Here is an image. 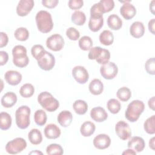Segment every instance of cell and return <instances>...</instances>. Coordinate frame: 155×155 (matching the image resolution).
Segmentation results:
<instances>
[{
	"mask_svg": "<svg viewBox=\"0 0 155 155\" xmlns=\"http://www.w3.org/2000/svg\"><path fill=\"white\" fill-rule=\"evenodd\" d=\"M38 29L43 33H47L51 31L53 27V22L51 14L45 11L38 12L35 17Z\"/></svg>",
	"mask_w": 155,
	"mask_h": 155,
	"instance_id": "1",
	"label": "cell"
},
{
	"mask_svg": "<svg viewBox=\"0 0 155 155\" xmlns=\"http://www.w3.org/2000/svg\"><path fill=\"white\" fill-rule=\"evenodd\" d=\"M144 109L145 105L142 101L134 100L128 104L125 112V117L130 122H134L138 120Z\"/></svg>",
	"mask_w": 155,
	"mask_h": 155,
	"instance_id": "2",
	"label": "cell"
},
{
	"mask_svg": "<svg viewBox=\"0 0 155 155\" xmlns=\"http://www.w3.org/2000/svg\"><path fill=\"white\" fill-rule=\"evenodd\" d=\"M38 101L42 108L49 112L56 111L59 106V101L47 91L41 93L38 96Z\"/></svg>",
	"mask_w": 155,
	"mask_h": 155,
	"instance_id": "3",
	"label": "cell"
},
{
	"mask_svg": "<svg viewBox=\"0 0 155 155\" xmlns=\"http://www.w3.org/2000/svg\"><path fill=\"white\" fill-rule=\"evenodd\" d=\"M12 55L13 62L15 66L23 68L28 64L29 59L27 54V50L23 45L15 46L12 50Z\"/></svg>",
	"mask_w": 155,
	"mask_h": 155,
	"instance_id": "4",
	"label": "cell"
},
{
	"mask_svg": "<svg viewBox=\"0 0 155 155\" xmlns=\"http://www.w3.org/2000/svg\"><path fill=\"white\" fill-rule=\"evenodd\" d=\"M30 113V108L27 105H22L16 110L15 120L18 127L21 129H25L29 126Z\"/></svg>",
	"mask_w": 155,
	"mask_h": 155,
	"instance_id": "5",
	"label": "cell"
},
{
	"mask_svg": "<svg viewBox=\"0 0 155 155\" xmlns=\"http://www.w3.org/2000/svg\"><path fill=\"white\" fill-rule=\"evenodd\" d=\"M88 57L90 59H95L98 64L104 65L109 62L110 53L107 49L100 47H94L90 50Z\"/></svg>",
	"mask_w": 155,
	"mask_h": 155,
	"instance_id": "6",
	"label": "cell"
},
{
	"mask_svg": "<svg viewBox=\"0 0 155 155\" xmlns=\"http://www.w3.org/2000/svg\"><path fill=\"white\" fill-rule=\"evenodd\" d=\"M26 147L25 140L22 137H16L7 142L5 145V150L9 154H16L22 151Z\"/></svg>",
	"mask_w": 155,
	"mask_h": 155,
	"instance_id": "7",
	"label": "cell"
},
{
	"mask_svg": "<svg viewBox=\"0 0 155 155\" xmlns=\"http://www.w3.org/2000/svg\"><path fill=\"white\" fill-rule=\"evenodd\" d=\"M38 65L44 70H51L55 65L54 56L50 52L45 50L42 54L37 60Z\"/></svg>",
	"mask_w": 155,
	"mask_h": 155,
	"instance_id": "8",
	"label": "cell"
},
{
	"mask_svg": "<svg viewBox=\"0 0 155 155\" xmlns=\"http://www.w3.org/2000/svg\"><path fill=\"white\" fill-rule=\"evenodd\" d=\"M47 48L54 51L61 50L64 46V39L59 34H53L47 39Z\"/></svg>",
	"mask_w": 155,
	"mask_h": 155,
	"instance_id": "9",
	"label": "cell"
},
{
	"mask_svg": "<svg viewBox=\"0 0 155 155\" xmlns=\"http://www.w3.org/2000/svg\"><path fill=\"white\" fill-rule=\"evenodd\" d=\"M100 72L104 79H113L118 73V68L114 62H108L101 67Z\"/></svg>",
	"mask_w": 155,
	"mask_h": 155,
	"instance_id": "10",
	"label": "cell"
},
{
	"mask_svg": "<svg viewBox=\"0 0 155 155\" xmlns=\"http://www.w3.org/2000/svg\"><path fill=\"white\" fill-rule=\"evenodd\" d=\"M115 131L118 137L124 140L128 139L131 136V130L129 125L124 120L117 122L115 126Z\"/></svg>",
	"mask_w": 155,
	"mask_h": 155,
	"instance_id": "11",
	"label": "cell"
},
{
	"mask_svg": "<svg viewBox=\"0 0 155 155\" xmlns=\"http://www.w3.org/2000/svg\"><path fill=\"white\" fill-rule=\"evenodd\" d=\"M72 75L76 81L81 84H85L89 78L87 70L85 67L81 65L76 66L73 68Z\"/></svg>",
	"mask_w": 155,
	"mask_h": 155,
	"instance_id": "12",
	"label": "cell"
},
{
	"mask_svg": "<svg viewBox=\"0 0 155 155\" xmlns=\"http://www.w3.org/2000/svg\"><path fill=\"white\" fill-rule=\"evenodd\" d=\"M34 4L33 0H21L16 7L17 14L20 16H27L33 8Z\"/></svg>",
	"mask_w": 155,
	"mask_h": 155,
	"instance_id": "13",
	"label": "cell"
},
{
	"mask_svg": "<svg viewBox=\"0 0 155 155\" xmlns=\"http://www.w3.org/2000/svg\"><path fill=\"white\" fill-rule=\"evenodd\" d=\"M130 1H124V4L120 8V13L127 20L132 19L136 14L135 7L130 3Z\"/></svg>",
	"mask_w": 155,
	"mask_h": 155,
	"instance_id": "14",
	"label": "cell"
},
{
	"mask_svg": "<svg viewBox=\"0 0 155 155\" xmlns=\"http://www.w3.org/2000/svg\"><path fill=\"white\" fill-rule=\"evenodd\" d=\"M111 143L110 137L105 134H99L93 139V145L99 150H104L109 147Z\"/></svg>",
	"mask_w": 155,
	"mask_h": 155,
	"instance_id": "15",
	"label": "cell"
},
{
	"mask_svg": "<svg viewBox=\"0 0 155 155\" xmlns=\"http://www.w3.org/2000/svg\"><path fill=\"white\" fill-rule=\"evenodd\" d=\"M6 82L13 86L18 85L22 80V74L15 70H8L4 74Z\"/></svg>",
	"mask_w": 155,
	"mask_h": 155,
	"instance_id": "16",
	"label": "cell"
},
{
	"mask_svg": "<svg viewBox=\"0 0 155 155\" xmlns=\"http://www.w3.org/2000/svg\"><path fill=\"white\" fill-rule=\"evenodd\" d=\"M144 140L139 136L132 137L128 142V148H131L136 152H141L145 148Z\"/></svg>",
	"mask_w": 155,
	"mask_h": 155,
	"instance_id": "17",
	"label": "cell"
},
{
	"mask_svg": "<svg viewBox=\"0 0 155 155\" xmlns=\"http://www.w3.org/2000/svg\"><path fill=\"white\" fill-rule=\"evenodd\" d=\"M90 116L94 121L102 122L107 119L108 114L104 108L101 107H97L91 109L90 111Z\"/></svg>",
	"mask_w": 155,
	"mask_h": 155,
	"instance_id": "18",
	"label": "cell"
},
{
	"mask_svg": "<svg viewBox=\"0 0 155 155\" xmlns=\"http://www.w3.org/2000/svg\"><path fill=\"white\" fill-rule=\"evenodd\" d=\"M61 133L60 128L54 124H48L44 128L45 136L49 139H55L59 137Z\"/></svg>",
	"mask_w": 155,
	"mask_h": 155,
	"instance_id": "19",
	"label": "cell"
},
{
	"mask_svg": "<svg viewBox=\"0 0 155 155\" xmlns=\"http://www.w3.org/2000/svg\"><path fill=\"white\" fill-rule=\"evenodd\" d=\"M131 35L135 38L142 37L145 33V27L143 24L140 21L134 22L130 27Z\"/></svg>",
	"mask_w": 155,
	"mask_h": 155,
	"instance_id": "20",
	"label": "cell"
},
{
	"mask_svg": "<svg viewBox=\"0 0 155 155\" xmlns=\"http://www.w3.org/2000/svg\"><path fill=\"white\" fill-rule=\"evenodd\" d=\"M104 24L103 16H90L88 27L90 30L93 32L99 31Z\"/></svg>",
	"mask_w": 155,
	"mask_h": 155,
	"instance_id": "21",
	"label": "cell"
},
{
	"mask_svg": "<svg viewBox=\"0 0 155 155\" xmlns=\"http://www.w3.org/2000/svg\"><path fill=\"white\" fill-rule=\"evenodd\" d=\"M1 102V105L5 108L12 107L17 102V96L13 92H7L3 95Z\"/></svg>",
	"mask_w": 155,
	"mask_h": 155,
	"instance_id": "22",
	"label": "cell"
},
{
	"mask_svg": "<svg viewBox=\"0 0 155 155\" xmlns=\"http://www.w3.org/2000/svg\"><path fill=\"white\" fill-rule=\"evenodd\" d=\"M57 120L58 123L63 127H68L73 120V115L71 113L67 110L62 111L58 116Z\"/></svg>",
	"mask_w": 155,
	"mask_h": 155,
	"instance_id": "23",
	"label": "cell"
},
{
	"mask_svg": "<svg viewBox=\"0 0 155 155\" xmlns=\"http://www.w3.org/2000/svg\"><path fill=\"white\" fill-rule=\"evenodd\" d=\"M90 92L94 95L101 94L104 90V85L99 79H93L88 86Z\"/></svg>",
	"mask_w": 155,
	"mask_h": 155,
	"instance_id": "24",
	"label": "cell"
},
{
	"mask_svg": "<svg viewBox=\"0 0 155 155\" xmlns=\"http://www.w3.org/2000/svg\"><path fill=\"white\" fill-rule=\"evenodd\" d=\"M107 24L111 30H118L122 26V21L119 16L113 14L108 17Z\"/></svg>",
	"mask_w": 155,
	"mask_h": 155,
	"instance_id": "25",
	"label": "cell"
},
{
	"mask_svg": "<svg viewBox=\"0 0 155 155\" xmlns=\"http://www.w3.org/2000/svg\"><path fill=\"white\" fill-rule=\"evenodd\" d=\"M95 129L96 127L94 123L90 121H86L82 124L80 132L84 137H89L94 133Z\"/></svg>",
	"mask_w": 155,
	"mask_h": 155,
	"instance_id": "26",
	"label": "cell"
},
{
	"mask_svg": "<svg viewBox=\"0 0 155 155\" xmlns=\"http://www.w3.org/2000/svg\"><path fill=\"white\" fill-rule=\"evenodd\" d=\"M28 138L31 143L33 145H39L42 141V136L41 132L36 128L32 129L28 134Z\"/></svg>",
	"mask_w": 155,
	"mask_h": 155,
	"instance_id": "27",
	"label": "cell"
},
{
	"mask_svg": "<svg viewBox=\"0 0 155 155\" xmlns=\"http://www.w3.org/2000/svg\"><path fill=\"white\" fill-rule=\"evenodd\" d=\"M99 39L102 44L104 45H110L113 43L114 36L111 31L105 30L100 34Z\"/></svg>",
	"mask_w": 155,
	"mask_h": 155,
	"instance_id": "28",
	"label": "cell"
},
{
	"mask_svg": "<svg viewBox=\"0 0 155 155\" xmlns=\"http://www.w3.org/2000/svg\"><path fill=\"white\" fill-rule=\"evenodd\" d=\"M11 116L6 112L0 113V128L2 130L9 129L12 125Z\"/></svg>",
	"mask_w": 155,
	"mask_h": 155,
	"instance_id": "29",
	"label": "cell"
},
{
	"mask_svg": "<svg viewBox=\"0 0 155 155\" xmlns=\"http://www.w3.org/2000/svg\"><path fill=\"white\" fill-rule=\"evenodd\" d=\"M73 110L75 113L79 115H82L86 113L88 110V105L87 102L83 100H77L73 105Z\"/></svg>",
	"mask_w": 155,
	"mask_h": 155,
	"instance_id": "30",
	"label": "cell"
},
{
	"mask_svg": "<svg viewBox=\"0 0 155 155\" xmlns=\"http://www.w3.org/2000/svg\"><path fill=\"white\" fill-rule=\"evenodd\" d=\"M71 21L75 25H82L86 21V16L83 12L75 11L71 15Z\"/></svg>",
	"mask_w": 155,
	"mask_h": 155,
	"instance_id": "31",
	"label": "cell"
},
{
	"mask_svg": "<svg viewBox=\"0 0 155 155\" xmlns=\"http://www.w3.org/2000/svg\"><path fill=\"white\" fill-rule=\"evenodd\" d=\"M35 93V88L31 84H24L19 90L21 96L24 98H28L33 96Z\"/></svg>",
	"mask_w": 155,
	"mask_h": 155,
	"instance_id": "32",
	"label": "cell"
},
{
	"mask_svg": "<svg viewBox=\"0 0 155 155\" xmlns=\"http://www.w3.org/2000/svg\"><path fill=\"white\" fill-rule=\"evenodd\" d=\"M47 117L46 113L43 110H38L34 114V120L35 123L39 126H43L47 122Z\"/></svg>",
	"mask_w": 155,
	"mask_h": 155,
	"instance_id": "33",
	"label": "cell"
},
{
	"mask_svg": "<svg viewBox=\"0 0 155 155\" xmlns=\"http://www.w3.org/2000/svg\"><path fill=\"white\" fill-rule=\"evenodd\" d=\"M116 96L118 99L121 101L126 102L130 99L131 96V92L128 88L126 87H123L120 88L117 91Z\"/></svg>",
	"mask_w": 155,
	"mask_h": 155,
	"instance_id": "34",
	"label": "cell"
},
{
	"mask_svg": "<svg viewBox=\"0 0 155 155\" xmlns=\"http://www.w3.org/2000/svg\"><path fill=\"white\" fill-rule=\"evenodd\" d=\"M155 115L148 117L144 122L143 127L145 131L150 134L155 133Z\"/></svg>",
	"mask_w": 155,
	"mask_h": 155,
	"instance_id": "35",
	"label": "cell"
},
{
	"mask_svg": "<svg viewBox=\"0 0 155 155\" xmlns=\"http://www.w3.org/2000/svg\"><path fill=\"white\" fill-rule=\"evenodd\" d=\"M107 107L112 114H117L121 108L120 102L116 99H110L108 101Z\"/></svg>",
	"mask_w": 155,
	"mask_h": 155,
	"instance_id": "36",
	"label": "cell"
},
{
	"mask_svg": "<svg viewBox=\"0 0 155 155\" xmlns=\"http://www.w3.org/2000/svg\"><path fill=\"white\" fill-rule=\"evenodd\" d=\"M79 46L82 50H89L92 48L93 41L90 37L88 36H84L79 40Z\"/></svg>",
	"mask_w": 155,
	"mask_h": 155,
	"instance_id": "37",
	"label": "cell"
},
{
	"mask_svg": "<svg viewBox=\"0 0 155 155\" xmlns=\"http://www.w3.org/2000/svg\"><path fill=\"white\" fill-rule=\"evenodd\" d=\"M14 35L17 40L25 41L27 40L29 37V32L26 28L19 27L15 30Z\"/></svg>",
	"mask_w": 155,
	"mask_h": 155,
	"instance_id": "38",
	"label": "cell"
},
{
	"mask_svg": "<svg viewBox=\"0 0 155 155\" xmlns=\"http://www.w3.org/2000/svg\"><path fill=\"white\" fill-rule=\"evenodd\" d=\"M46 153L47 154H58L61 155L64 153L63 148L62 147L56 143H51L46 148Z\"/></svg>",
	"mask_w": 155,
	"mask_h": 155,
	"instance_id": "39",
	"label": "cell"
},
{
	"mask_svg": "<svg viewBox=\"0 0 155 155\" xmlns=\"http://www.w3.org/2000/svg\"><path fill=\"white\" fill-rule=\"evenodd\" d=\"M44 51H45L44 48L43 47L42 45L39 44H36L33 45L31 49V53L33 57H34V58H35L36 61L39 59V58L42 54V53Z\"/></svg>",
	"mask_w": 155,
	"mask_h": 155,
	"instance_id": "40",
	"label": "cell"
},
{
	"mask_svg": "<svg viewBox=\"0 0 155 155\" xmlns=\"http://www.w3.org/2000/svg\"><path fill=\"white\" fill-rule=\"evenodd\" d=\"M66 35L71 41H77L80 37L79 31L74 27H70L66 30Z\"/></svg>",
	"mask_w": 155,
	"mask_h": 155,
	"instance_id": "41",
	"label": "cell"
},
{
	"mask_svg": "<svg viewBox=\"0 0 155 155\" xmlns=\"http://www.w3.org/2000/svg\"><path fill=\"white\" fill-rule=\"evenodd\" d=\"M145 68L147 72L149 74L154 75L155 74V59L154 58H151L148 59L145 64Z\"/></svg>",
	"mask_w": 155,
	"mask_h": 155,
	"instance_id": "42",
	"label": "cell"
},
{
	"mask_svg": "<svg viewBox=\"0 0 155 155\" xmlns=\"http://www.w3.org/2000/svg\"><path fill=\"white\" fill-rule=\"evenodd\" d=\"M99 2L102 5L104 13L110 12L114 7V2L113 0H101Z\"/></svg>",
	"mask_w": 155,
	"mask_h": 155,
	"instance_id": "43",
	"label": "cell"
},
{
	"mask_svg": "<svg viewBox=\"0 0 155 155\" xmlns=\"http://www.w3.org/2000/svg\"><path fill=\"white\" fill-rule=\"evenodd\" d=\"M84 4L82 0H70L68 1V7L72 10H78L81 8Z\"/></svg>",
	"mask_w": 155,
	"mask_h": 155,
	"instance_id": "44",
	"label": "cell"
},
{
	"mask_svg": "<svg viewBox=\"0 0 155 155\" xmlns=\"http://www.w3.org/2000/svg\"><path fill=\"white\" fill-rule=\"evenodd\" d=\"M59 3L58 0H42V5L48 8H53L56 7L58 4Z\"/></svg>",
	"mask_w": 155,
	"mask_h": 155,
	"instance_id": "45",
	"label": "cell"
},
{
	"mask_svg": "<svg viewBox=\"0 0 155 155\" xmlns=\"http://www.w3.org/2000/svg\"><path fill=\"white\" fill-rule=\"evenodd\" d=\"M8 60V54L5 51H0V64L1 66L5 65Z\"/></svg>",
	"mask_w": 155,
	"mask_h": 155,
	"instance_id": "46",
	"label": "cell"
},
{
	"mask_svg": "<svg viewBox=\"0 0 155 155\" xmlns=\"http://www.w3.org/2000/svg\"><path fill=\"white\" fill-rule=\"evenodd\" d=\"M0 37H1V42H0V47L2 48L7 45L8 41V38L5 33L1 32L0 33Z\"/></svg>",
	"mask_w": 155,
	"mask_h": 155,
	"instance_id": "47",
	"label": "cell"
},
{
	"mask_svg": "<svg viewBox=\"0 0 155 155\" xmlns=\"http://www.w3.org/2000/svg\"><path fill=\"white\" fill-rule=\"evenodd\" d=\"M154 24H155V19H151L148 22V29L149 31L153 34L154 35Z\"/></svg>",
	"mask_w": 155,
	"mask_h": 155,
	"instance_id": "48",
	"label": "cell"
},
{
	"mask_svg": "<svg viewBox=\"0 0 155 155\" xmlns=\"http://www.w3.org/2000/svg\"><path fill=\"white\" fill-rule=\"evenodd\" d=\"M154 102H155V99H154V96H153L152 97H151L148 102V104L149 107L153 110H154Z\"/></svg>",
	"mask_w": 155,
	"mask_h": 155,
	"instance_id": "49",
	"label": "cell"
},
{
	"mask_svg": "<svg viewBox=\"0 0 155 155\" xmlns=\"http://www.w3.org/2000/svg\"><path fill=\"white\" fill-rule=\"evenodd\" d=\"M122 154H136V152L131 148H128L122 153Z\"/></svg>",
	"mask_w": 155,
	"mask_h": 155,
	"instance_id": "50",
	"label": "cell"
},
{
	"mask_svg": "<svg viewBox=\"0 0 155 155\" xmlns=\"http://www.w3.org/2000/svg\"><path fill=\"white\" fill-rule=\"evenodd\" d=\"M154 140H155V137H152L150 140V142H149V146L153 150H154Z\"/></svg>",
	"mask_w": 155,
	"mask_h": 155,
	"instance_id": "51",
	"label": "cell"
},
{
	"mask_svg": "<svg viewBox=\"0 0 155 155\" xmlns=\"http://www.w3.org/2000/svg\"><path fill=\"white\" fill-rule=\"evenodd\" d=\"M150 10L153 15H154V1H152L150 4Z\"/></svg>",
	"mask_w": 155,
	"mask_h": 155,
	"instance_id": "52",
	"label": "cell"
},
{
	"mask_svg": "<svg viewBox=\"0 0 155 155\" xmlns=\"http://www.w3.org/2000/svg\"><path fill=\"white\" fill-rule=\"evenodd\" d=\"M30 154H42V153L41 152V151H39L38 150H35V151H31V153H30Z\"/></svg>",
	"mask_w": 155,
	"mask_h": 155,
	"instance_id": "53",
	"label": "cell"
}]
</instances>
